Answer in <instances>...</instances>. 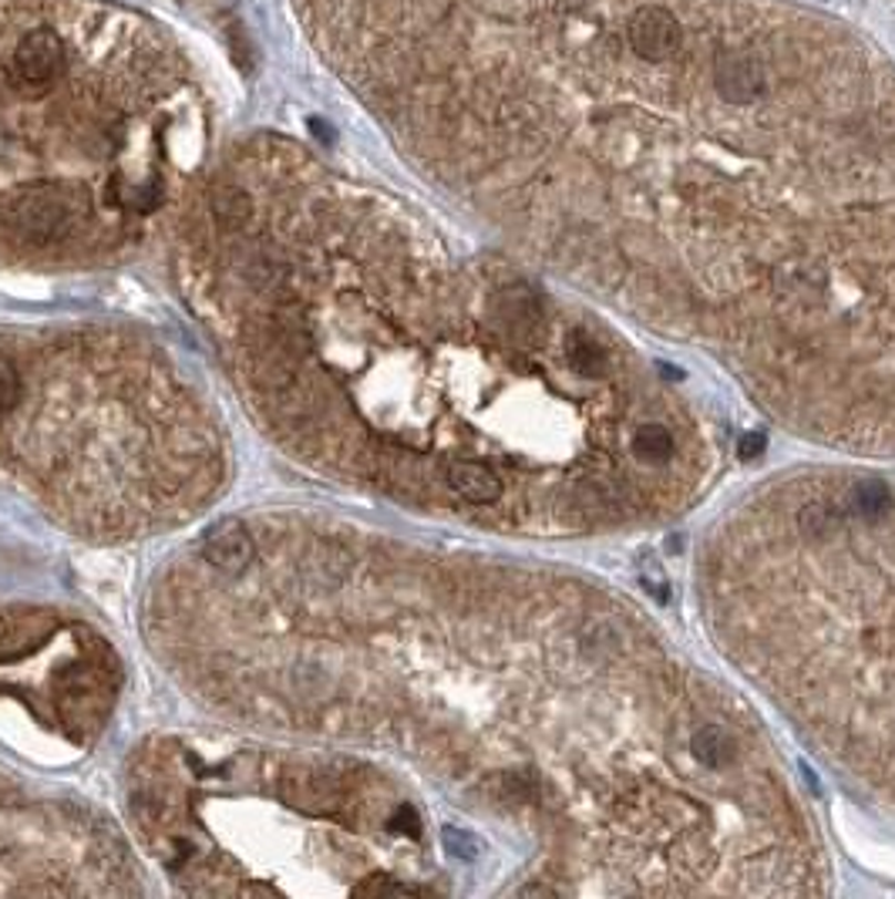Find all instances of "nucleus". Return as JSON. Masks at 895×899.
I'll use <instances>...</instances> for the list:
<instances>
[{
  "mask_svg": "<svg viewBox=\"0 0 895 899\" xmlns=\"http://www.w3.org/2000/svg\"><path fill=\"white\" fill-rule=\"evenodd\" d=\"M714 89L727 105H754L768 89L764 64L745 51H717Z\"/></svg>",
  "mask_w": 895,
  "mask_h": 899,
  "instance_id": "4",
  "label": "nucleus"
},
{
  "mask_svg": "<svg viewBox=\"0 0 895 899\" xmlns=\"http://www.w3.org/2000/svg\"><path fill=\"white\" fill-rule=\"evenodd\" d=\"M95 196L81 183H24L0 196V232L18 247H54L92 223Z\"/></svg>",
  "mask_w": 895,
  "mask_h": 899,
  "instance_id": "1",
  "label": "nucleus"
},
{
  "mask_svg": "<svg viewBox=\"0 0 895 899\" xmlns=\"http://www.w3.org/2000/svg\"><path fill=\"white\" fill-rule=\"evenodd\" d=\"M54 633V617L41 610L0 607V661H21Z\"/></svg>",
  "mask_w": 895,
  "mask_h": 899,
  "instance_id": "5",
  "label": "nucleus"
},
{
  "mask_svg": "<svg viewBox=\"0 0 895 899\" xmlns=\"http://www.w3.org/2000/svg\"><path fill=\"white\" fill-rule=\"evenodd\" d=\"M391 833L394 836H408V839H418L422 836V819H418V812L412 808V805H400V808H394V815H391Z\"/></svg>",
  "mask_w": 895,
  "mask_h": 899,
  "instance_id": "13",
  "label": "nucleus"
},
{
  "mask_svg": "<svg viewBox=\"0 0 895 899\" xmlns=\"http://www.w3.org/2000/svg\"><path fill=\"white\" fill-rule=\"evenodd\" d=\"M451 493L461 496L471 506H492L506 496V485L499 478L496 468H488L485 462H471V458H458L448 465L445 472Z\"/></svg>",
  "mask_w": 895,
  "mask_h": 899,
  "instance_id": "7",
  "label": "nucleus"
},
{
  "mask_svg": "<svg viewBox=\"0 0 895 899\" xmlns=\"http://www.w3.org/2000/svg\"><path fill=\"white\" fill-rule=\"evenodd\" d=\"M764 455V438L761 435H745L741 442H738V458L741 462H754V458H761Z\"/></svg>",
  "mask_w": 895,
  "mask_h": 899,
  "instance_id": "14",
  "label": "nucleus"
},
{
  "mask_svg": "<svg viewBox=\"0 0 895 899\" xmlns=\"http://www.w3.org/2000/svg\"><path fill=\"white\" fill-rule=\"evenodd\" d=\"M441 839H445V849H448L455 859L471 862V859H478V852H481V843H478L471 833H465V829H451V826H445V829H441Z\"/></svg>",
  "mask_w": 895,
  "mask_h": 899,
  "instance_id": "12",
  "label": "nucleus"
},
{
  "mask_svg": "<svg viewBox=\"0 0 895 899\" xmlns=\"http://www.w3.org/2000/svg\"><path fill=\"white\" fill-rule=\"evenodd\" d=\"M283 798L310 815H337L347 798V785L331 768L300 765L283 775Z\"/></svg>",
  "mask_w": 895,
  "mask_h": 899,
  "instance_id": "2",
  "label": "nucleus"
},
{
  "mask_svg": "<svg viewBox=\"0 0 895 899\" xmlns=\"http://www.w3.org/2000/svg\"><path fill=\"white\" fill-rule=\"evenodd\" d=\"M680 41H684L680 21L667 8L646 4L629 18V48L639 61L664 64L680 51Z\"/></svg>",
  "mask_w": 895,
  "mask_h": 899,
  "instance_id": "3",
  "label": "nucleus"
},
{
  "mask_svg": "<svg viewBox=\"0 0 895 899\" xmlns=\"http://www.w3.org/2000/svg\"><path fill=\"white\" fill-rule=\"evenodd\" d=\"M687 752L697 765L704 768H727L738 755V742L724 724H700L690 738H687Z\"/></svg>",
  "mask_w": 895,
  "mask_h": 899,
  "instance_id": "8",
  "label": "nucleus"
},
{
  "mask_svg": "<svg viewBox=\"0 0 895 899\" xmlns=\"http://www.w3.org/2000/svg\"><path fill=\"white\" fill-rule=\"evenodd\" d=\"M629 452L643 465H667L677 455V438L660 422H643L629 435Z\"/></svg>",
  "mask_w": 895,
  "mask_h": 899,
  "instance_id": "9",
  "label": "nucleus"
},
{
  "mask_svg": "<svg viewBox=\"0 0 895 899\" xmlns=\"http://www.w3.org/2000/svg\"><path fill=\"white\" fill-rule=\"evenodd\" d=\"M18 397H21V378L14 371V364L4 354H0V422H4L14 412Z\"/></svg>",
  "mask_w": 895,
  "mask_h": 899,
  "instance_id": "11",
  "label": "nucleus"
},
{
  "mask_svg": "<svg viewBox=\"0 0 895 899\" xmlns=\"http://www.w3.org/2000/svg\"><path fill=\"white\" fill-rule=\"evenodd\" d=\"M253 552H257V546H253L250 529L236 519H222V523L209 526L202 536V556L216 569H222V574H239V569H247Z\"/></svg>",
  "mask_w": 895,
  "mask_h": 899,
  "instance_id": "6",
  "label": "nucleus"
},
{
  "mask_svg": "<svg viewBox=\"0 0 895 899\" xmlns=\"http://www.w3.org/2000/svg\"><path fill=\"white\" fill-rule=\"evenodd\" d=\"M569 364H573V371L583 374V378H600V374H606L610 358H606V351H603V344L596 338L573 334V338H569Z\"/></svg>",
  "mask_w": 895,
  "mask_h": 899,
  "instance_id": "10",
  "label": "nucleus"
}]
</instances>
